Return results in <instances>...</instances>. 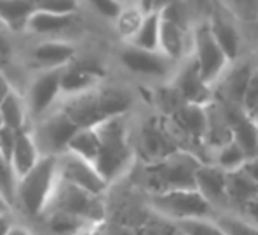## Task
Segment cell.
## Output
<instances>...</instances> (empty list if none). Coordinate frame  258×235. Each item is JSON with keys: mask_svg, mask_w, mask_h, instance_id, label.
Instances as JSON below:
<instances>
[{"mask_svg": "<svg viewBox=\"0 0 258 235\" xmlns=\"http://www.w3.org/2000/svg\"><path fill=\"white\" fill-rule=\"evenodd\" d=\"M96 128L99 135V150L94 164L108 184H111L127 171L133 161L135 152L129 138V126L125 115H117L101 121Z\"/></svg>", "mask_w": 258, "mask_h": 235, "instance_id": "6da1fadb", "label": "cell"}, {"mask_svg": "<svg viewBox=\"0 0 258 235\" xmlns=\"http://www.w3.org/2000/svg\"><path fill=\"white\" fill-rule=\"evenodd\" d=\"M58 181L57 156L43 154L36 164L22 177L15 179L13 196L25 216L39 219L46 210Z\"/></svg>", "mask_w": 258, "mask_h": 235, "instance_id": "7a4b0ae2", "label": "cell"}, {"mask_svg": "<svg viewBox=\"0 0 258 235\" xmlns=\"http://www.w3.org/2000/svg\"><path fill=\"white\" fill-rule=\"evenodd\" d=\"M198 166L200 161L195 156L175 150L149 164V188L152 191L195 188V171Z\"/></svg>", "mask_w": 258, "mask_h": 235, "instance_id": "3957f363", "label": "cell"}, {"mask_svg": "<svg viewBox=\"0 0 258 235\" xmlns=\"http://www.w3.org/2000/svg\"><path fill=\"white\" fill-rule=\"evenodd\" d=\"M48 209L73 214V216L82 217V219L89 221L92 224L103 223L104 214H106L103 195L90 193L87 189L80 188V186L62 181V179L57 181V186H55L46 210Z\"/></svg>", "mask_w": 258, "mask_h": 235, "instance_id": "277c9868", "label": "cell"}, {"mask_svg": "<svg viewBox=\"0 0 258 235\" xmlns=\"http://www.w3.org/2000/svg\"><path fill=\"white\" fill-rule=\"evenodd\" d=\"M149 205L159 216L168 219H186V217L211 216L214 207L202 196L197 188L187 189H166V191H151Z\"/></svg>", "mask_w": 258, "mask_h": 235, "instance_id": "5b68a950", "label": "cell"}, {"mask_svg": "<svg viewBox=\"0 0 258 235\" xmlns=\"http://www.w3.org/2000/svg\"><path fill=\"white\" fill-rule=\"evenodd\" d=\"M30 129L36 138L41 154L48 156H58L68 150V143L78 126L64 113L58 106L50 110L37 121L30 122Z\"/></svg>", "mask_w": 258, "mask_h": 235, "instance_id": "8992f818", "label": "cell"}, {"mask_svg": "<svg viewBox=\"0 0 258 235\" xmlns=\"http://www.w3.org/2000/svg\"><path fill=\"white\" fill-rule=\"evenodd\" d=\"M62 69L64 68L37 69V73L32 76L29 87H27V92L23 94L30 122L41 119L58 104V101L62 97Z\"/></svg>", "mask_w": 258, "mask_h": 235, "instance_id": "52a82bcc", "label": "cell"}, {"mask_svg": "<svg viewBox=\"0 0 258 235\" xmlns=\"http://www.w3.org/2000/svg\"><path fill=\"white\" fill-rule=\"evenodd\" d=\"M57 171L58 179L80 186L96 195H104L106 189L110 188L106 179L99 173L92 161L85 159L71 150H64L57 156Z\"/></svg>", "mask_w": 258, "mask_h": 235, "instance_id": "ba28073f", "label": "cell"}, {"mask_svg": "<svg viewBox=\"0 0 258 235\" xmlns=\"http://www.w3.org/2000/svg\"><path fill=\"white\" fill-rule=\"evenodd\" d=\"M195 61L200 69V75L204 78L205 83L212 85L216 80H219V76L225 73V69L228 68L230 61L225 55L223 48L219 46V43L216 41V37L212 36L211 27L202 25L195 30Z\"/></svg>", "mask_w": 258, "mask_h": 235, "instance_id": "9c48e42d", "label": "cell"}, {"mask_svg": "<svg viewBox=\"0 0 258 235\" xmlns=\"http://www.w3.org/2000/svg\"><path fill=\"white\" fill-rule=\"evenodd\" d=\"M118 61L127 71L135 73V75L154 76V78L165 76L170 68V61L161 51L142 50L133 44H127L118 53Z\"/></svg>", "mask_w": 258, "mask_h": 235, "instance_id": "30bf717a", "label": "cell"}, {"mask_svg": "<svg viewBox=\"0 0 258 235\" xmlns=\"http://www.w3.org/2000/svg\"><path fill=\"white\" fill-rule=\"evenodd\" d=\"M173 89L184 103L209 104L211 103V85L204 82L195 58H189L177 73Z\"/></svg>", "mask_w": 258, "mask_h": 235, "instance_id": "8fae6325", "label": "cell"}, {"mask_svg": "<svg viewBox=\"0 0 258 235\" xmlns=\"http://www.w3.org/2000/svg\"><path fill=\"white\" fill-rule=\"evenodd\" d=\"M29 53L30 61L39 69L64 68L76 58L78 48L66 39H44L34 44Z\"/></svg>", "mask_w": 258, "mask_h": 235, "instance_id": "7c38bea8", "label": "cell"}, {"mask_svg": "<svg viewBox=\"0 0 258 235\" xmlns=\"http://www.w3.org/2000/svg\"><path fill=\"white\" fill-rule=\"evenodd\" d=\"M101 78H103V71L97 66L75 58L71 64L64 66V69H62V96H71V94H78L83 92V90L94 89V87H97L101 83Z\"/></svg>", "mask_w": 258, "mask_h": 235, "instance_id": "4fadbf2b", "label": "cell"}, {"mask_svg": "<svg viewBox=\"0 0 258 235\" xmlns=\"http://www.w3.org/2000/svg\"><path fill=\"white\" fill-rule=\"evenodd\" d=\"M225 117L232 131V140L242 149L246 157L258 156V126L247 117L246 111L233 104L225 111Z\"/></svg>", "mask_w": 258, "mask_h": 235, "instance_id": "5bb4252c", "label": "cell"}, {"mask_svg": "<svg viewBox=\"0 0 258 235\" xmlns=\"http://www.w3.org/2000/svg\"><path fill=\"white\" fill-rule=\"evenodd\" d=\"M195 188L212 207L228 202L226 196V170L218 164H202L195 171Z\"/></svg>", "mask_w": 258, "mask_h": 235, "instance_id": "9a60e30c", "label": "cell"}, {"mask_svg": "<svg viewBox=\"0 0 258 235\" xmlns=\"http://www.w3.org/2000/svg\"><path fill=\"white\" fill-rule=\"evenodd\" d=\"M41 156L43 154H41L39 147H37L30 126L18 129L16 131L15 147H13L11 152V159H9V170L13 173V179H18L23 173H27L39 161Z\"/></svg>", "mask_w": 258, "mask_h": 235, "instance_id": "2e32d148", "label": "cell"}, {"mask_svg": "<svg viewBox=\"0 0 258 235\" xmlns=\"http://www.w3.org/2000/svg\"><path fill=\"white\" fill-rule=\"evenodd\" d=\"M173 124L189 138L204 140L207 136V104H197V103H182L175 111H173Z\"/></svg>", "mask_w": 258, "mask_h": 235, "instance_id": "e0dca14e", "label": "cell"}, {"mask_svg": "<svg viewBox=\"0 0 258 235\" xmlns=\"http://www.w3.org/2000/svg\"><path fill=\"white\" fill-rule=\"evenodd\" d=\"M76 15L78 13H69V15H60V13H50L36 9L32 16L27 22L25 32H30L34 36L51 37L62 34L66 30L73 29L76 25Z\"/></svg>", "mask_w": 258, "mask_h": 235, "instance_id": "ac0fdd59", "label": "cell"}, {"mask_svg": "<svg viewBox=\"0 0 258 235\" xmlns=\"http://www.w3.org/2000/svg\"><path fill=\"white\" fill-rule=\"evenodd\" d=\"M140 150L149 161H158L168 154L175 152L177 145L170 133H166L158 124H145L140 131Z\"/></svg>", "mask_w": 258, "mask_h": 235, "instance_id": "d6986e66", "label": "cell"}, {"mask_svg": "<svg viewBox=\"0 0 258 235\" xmlns=\"http://www.w3.org/2000/svg\"><path fill=\"white\" fill-rule=\"evenodd\" d=\"M97 101H99V106L104 119H110V117H117V115H127L129 110L133 108L135 97L124 87H117V85L103 87L99 83L97 85Z\"/></svg>", "mask_w": 258, "mask_h": 235, "instance_id": "ffe728a7", "label": "cell"}, {"mask_svg": "<svg viewBox=\"0 0 258 235\" xmlns=\"http://www.w3.org/2000/svg\"><path fill=\"white\" fill-rule=\"evenodd\" d=\"M226 196L228 202L244 207L249 200L258 198V182L242 166L226 170Z\"/></svg>", "mask_w": 258, "mask_h": 235, "instance_id": "44dd1931", "label": "cell"}, {"mask_svg": "<svg viewBox=\"0 0 258 235\" xmlns=\"http://www.w3.org/2000/svg\"><path fill=\"white\" fill-rule=\"evenodd\" d=\"M36 9V0H0V22L6 30L25 32L27 22Z\"/></svg>", "mask_w": 258, "mask_h": 235, "instance_id": "7402d4cb", "label": "cell"}, {"mask_svg": "<svg viewBox=\"0 0 258 235\" xmlns=\"http://www.w3.org/2000/svg\"><path fill=\"white\" fill-rule=\"evenodd\" d=\"M186 39H184L182 25L161 15L159 22V51L170 62H177L182 58Z\"/></svg>", "mask_w": 258, "mask_h": 235, "instance_id": "603a6c76", "label": "cell"}, {"mask_svg": "<svg viewBox=\"0 0 258 235\" xmlns=\"http://www.w3.org/2000/svg\"><path fill=\"white\" fill-rule=\"evenodd\" d=\"M0 117H2V124L15 129V131L30 126L29 110H27L25 97L22 92L13 89L4 97V101L0 103Z\"/></svg>", "mask_w": 258, "mask_h": 235, "instance_id": "cb8c5ba5", "label": "cell"}, {"mask_svg": "<svg viewBox=\"0 0 258 235\" xmlns=\"http://www.w3.org/2000/svg\"><path fill=\"white\" fill-rule=\"evenodd\" d=\"M159 22H161V11H156V9L147 11L138 30L127 41V44H133L142 50L159 51Z\"/></svg>", "mask_w": 258, "mask_h": 235, "instance_id": "d4e9b609", "label": "cell"}, {"mask_svg": "<svg viewBox=\"0 0 258 235\" xmlns=\"http://www.w3.org/2000/svg\"><path fill=\"white\" fill-rule=\"evenodd\" d=\"M211 32L216 37V41L219 43V46L223 48L225 55L228 57L230 64L237 61L240 53V36L237 32V29L230 22H226L221 16H214L211 25Z\"/></svg>", "mask_w": 258, "mask_h": 235, "instance_id": "484cf974", "label": "cell"}, {"mask_svg": "<svg viewBox=\"0 0 258 235\" xmlns=\"http://www.w3.org/2000/svg\"><path fill=\"white\" fill-rule=\"evenodd\" d=\"M68 150L94 163L97 157V150H99V135H97L96 126H85V128L76 129L68 143Z\"/></svg>", "mask_w": 258, "mask_h": 235, "instance_id": "4316f807", "label": "cell"}, {"mask_svg": "<svg viewBox=\"0 0 258 235\" xmlns=\"http://www.w3.org/2000/svg\"><path fill=\"white\" fill-rule=\"evenodd\" d=\"M46 230L55 231V233H73V231H82L85 230L89 224V221L82 219L78 216H73V214L62 212V210L48 209L41 216Z\"/></svg>", "mask_w": 258, "mask_h": 235, "instance_id": "83f0119b", "label": "cell"}, {"mask_svg": "<svg viewBox=\"0 0 258 235\" xmlns=\"http://www.w3.org/2000/svg\"><path fill=\"white\" fill-rule=\"evenodd\" d=\"M251 69H253L251 64H247V62H239L225 78L226 99L232 104H235V106L242 104V97H244V92H246V85H247V80H249Z\"/></svg>", "mask_w": 258, "mask_h": 235, "instance_id": "f1b7e54d", "label": "cell"}, {"mask_svg": "<svg viewBox=\"0 0 258 235\" xmlns=\"http://www.w3.org/2000/svg\"><path fill=\"white\" fill-rule=\"evenodd\" d=\"M145 13L142 11L140 6H127L125 4L122 8V11L118 13V16L113 20L115 22V29H117V34L122 37L124 41H129L135 36V32L140 27L142 20H144Z\"/></svg>", "mask_w": 258, "mask_h": 235, "instance_id": "f546056e", "label": "cell"}, {"mask_svg": "<svg viewBox=\"0 0 258 235\" xmlns=\"http://www.w3.org/2000/svg\"><path fill=\"white\" fill-rule=\"evenodd\" d=\"M246 154L242 152L239 145L233 140H228L226 143H223L219 147L218 157H216V164L221 166L223 170H233V168L242 166V163L246 161Z\"/></svg>", "mask_w": 258, "mask_h": 235, "instance_id": "4dcf8cb0", "label": "cell"}, {"mask_svg": "<svg viewBox=\"0 0 258 235\" xmlns=\"http://www.w3.org/2000/svg\"><path fill=\"white\" fill-rule=\"evenodd\" d=\"M177 223L180 224V231H186V233H198V235L223 233L218 221H212L211 216L186 217V219H180Z\"/></svg>", "mask_w": 258, "mask_h": 235, "instance_id": "1f68e13d", "label": "cell"}, {"mask_svg": "<svg viewBox=\"0 0 258 235\" xmlns=\"http://www.w3.org/2000/svg\"><path fill=\"white\" fill-rule=\"evenodd\" d=\"M218 224L223 233H256L258 228L249 219H240L235 216H221L218 219Z\"/></svg>", "mask_w": 258, "mask_h": 235, "instance_id": "d6a6232c", "label": "cell"}, {"mask_svg": "<svg viewBox=\"0 0 258 235\" xmlns=\"http://www.w3.org/2000/svg\"><path fill=\"white\" fill-rule=\"evenodd\" d=\"M36 8L41 11L69 15V13H78L80 0H36Z\"/></svg>", "mask_w": 258, "mask_h": 235, "instance_id": "836d02e7", "label": "cell"}, {"mask_svg": "<svg viewBox=\"0 0 258 235\" xmlns=\"http://www.w3.org/2000/svg\"><path fill=\"white\" fill-rule=\"evenodd\" d=\"M87 2L101 18L106 20H115L124 8V4H120L118 0H87Z\"/></svg>", "mask_w": 258, "mask_h": 235, "instance_id": "e575fe53", "label": "cell"}, {"mask_svg": "<svg viewBox=\"0 0 258 235\" xmlns=\"http://www.w3.org/2000/svg\"><path fill=\"white\" fill-rule=\"evenodd\" d=\"M256 103H258V68H253L251 69L249 80H247L246 92H244L242 104L240 106H242L244 111H249Z\"/></svg>", "mask_w": 258, "mask_h": 235, "instance_id": "d590c367", "label": "cell"}, {"mask_svg": "<svg viewBox=\"0 0 258 235\" xmlns=\"http://www.w3.org/2000/svg\"><path fill=\"white\" fill-rule=\"evenodd\" d=\"M15 140H16V131L8 126H0V157L8 163L9 166V159H11V152L13 147H15Z\"/></svg>", "mask_w": 258, "mask_h": 235, "instance_id": "8d00e7d4", "label": "cell"}, {"mask_svg": "<svg viewBox=\"0 0 258 235\" xmlns=\"http://www.w3.org/2000/svg\"><path fill=\"white\" fill-rule=\"evenodd\" d=\"M15 224L13 212H0V235H11Z\"/></svg>", "mask_w": 258, "mask_h": 235, "instance_id": "74e56055", "label": "cell"}, {"mask_svg": "<svg viewBox=\"0 0 258 235\" xmlns=\"http://www.w3.org/2000/svg\"><path fill=\"white\" fill-rule=\"evenodd\" d=\"M244 209H246V216L254 226L258 228V198L249 200L247 203H244Z\"/></svg>", "mask_w": 258, "mask_h": 235, "instance_id": "f35d334b", "label": "cell"}, {"mask_svg": "<svg viewBox=\"0 0 258 235\" xmlns=\"http://www.w3.org/2000/svg\"><path fill=\"white\" fill-rule=\"evenodd\" d=\"M13 89H15V87H13L11 80H9L8 75H6V73L0 69V103L4 101V97L8 96V94L11 92Z\"/></svg>", "mask_w": 258, "mask_h": 235, "instance_id": "ab89813d", "label": "cell"}, {"mask_svg": "<svg viewBox=\"0 0 258 235\" xmlns=\"http://www.w3.org/2000/svg\"><path fill=\"white\" fill-rule=\"evenodd\" d=\"M242 168L258 182V156H253V157H247L246 161L242 163Z\"/></svg>", "mask_w": 258, "mask_h": 235, "instance_id": "60d3db41", "label": "cell"}, {"mask_svg": "<svg viewBox=\"0 0 258 235\" xmlns=\"http://www.w3.org/2000/svg\"><path fill=\"white\" fill-rule=\"evenodd\" d=\"M11 55V43L6 37V30H0V58H8Z\"/></svg>", "mask_w": 258, "mask_h": 235, "instance_id": "b9f144b4", "label": "cell"}, {"mask_svg": "<svg viewBox=\"0 0 258 235\" xmlns=\"http://www.w3.org/2000/svg\"><path fill=\"white\" fill-rule=\"evenodd\" d=\"M13 203L2 189H0V212H13Z\"/></svg>", "mask_w": 258, "mask_h": 235, "instance_id": "7bdbcfd3", "label": "cell"}, {"mask_svg": "<svg viewBox=\"0 0 258 235\" xmlns=\"http://www.w3.org/2000/svg\"><path fill=\"white\" fill-rule=\"evenodd\" d=\"M226 2H230V4L233 6H239V8H246V6H253L254 4V0H226Z\"/></svg>", "mask_w": 258, "mask_h": 235, "instance_id": "ee69618b", "label": "cell"}, {"mask_svg": "<svg viewBox=\"0 0 258 235\" xmlns=\"http://www.w3.org/2000/svg\"><path fill=\"white\" fill-rule=\"evenodd\" d=\"M246 113H247V117H249V119H251V121H253V122H254V124H256V126H258V103H256V104H254V106H253V108H251V110H249V111H246Z\"/></svg>", "mask_w": 258, "mask_h": 235, "instance_id": "f6af8a7d", "label": "cell"}, {"mask_svg": "<svg viewBox=\"0 0 258 235\" xmlns=\"http://www.w3.org/2000/svg\"><path fill=\"white\" fill-rule=\"evenodd\" d=\"M138 6L142 8V11L147 13L152 9V0H138Z\"/></svg>", "mask_w": 258, "mask_h": 235, "instance_id": "bcb514c9", "label": "cell"}, {"mask_svg": "<svg viewBox=\"0 0 258 235\" xmlns=\"http://www.w3.org/2000/svg\"><path fill=\"white\" fill-rule=\"evenodd\" d=\"M118 2H120V4H124V6L129 4V0H118Z\"/></svg>", "mask_w": 258, "mask_h": 235, "instance_id": "7dc6e473", "label": "cell"}, {"mask_svg": "<svg viewBox=\"0 0 258 235\" xmlns=\"http://www.w3.org/2000/svg\"><path fill=\"white\" fill-rule=\"evenodd\" d=\"M0 30H6V27L2 25V22H0Z\"/></svg>", "mask_w": 258, "mask_h": 235, "instance_id": "c3c4849f", "label": "cell"}, {"mask_svg": "<svg viewBox=\"0 0 258 235\" xmlns=\"http://www.w3.org/2000/svg\"><path fill=\"white\" fill-rule=\"evenodd\" d=\"M0 126H2V117H0Z\"/></svg>", "mask_w": 258, "mask_h": 235, "instance_id": "681fc988", "label": "cell"}]
</instances>
